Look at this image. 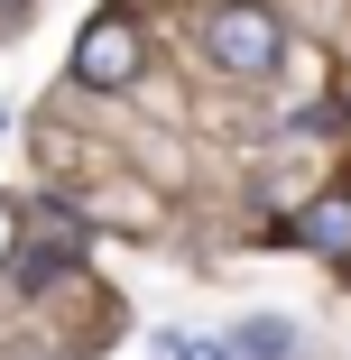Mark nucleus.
<instances>
[{
	"instance_id": "423d86ee",
	"label": "nucleus",
	"mask_w": 351,
	"mask_h": 360,
	"mask_svg": "<svg viewBox=\"0 0 351 360\" xmlns=\"http://www.w3.org/2000/svg\"><path fill=\"white\" fill-rule=\"evenodd\" d=\"M19 240H28V231H19V212H10V203H0V268H10V259H19Z\"/></svg>"
},
{
	"instance_id": "7ed1b4c3",
	"label": "nucleus",
	"mask_w": 351,
	"mask_h": 360,
	"mask_svg": "<svg viewBox=\"0 0 351 360\" xmlns=\"http://www.w3.org/2000/svg\"><path fill=\"white\" fill-rule=\"evenodd\" d=\"M296 240H305V250H324V259H351V194H324V203H305Z\"/></svg>"
},
{
	"instance_id": "f03ea898",
	"label": "nucleus",
	"mask_w": 351,
	"mask_h": 360,
	"mask_svg": "<svg viewBox=\"0 0 351 360\" xmlns=\"http://www.w3.org/2000/svg\"><path fill=\"white\" fill-rule=\"evenodd\" d=\"M139 75H148V37H139V19H129V10L84 19V37H75V84H84V93H129Z\"/></svg>"
},
{
	"instance_id": "20e7f679",
	"label": "nucleus",
	"mask_w": 351,
	"mask_h": 360,
	"mask_svg": "<svg viewBox=\"0 0 351 360\" xmlns=\"http://www.w3.org/2000/svg\"><path fill=\"white\" fill-rule=\"evenodd\" d=\"M241 351H250V360H277V351H287V323H250Z\"/></svg>"
},
{
	"instance_id": "6e6552de",
	"label": "nucleus",
	"mask_w": 351,
	"mask_h": 360,
	"mask_svg": "<svg viewBox=\"0 0 351 360\" xmlns=\"http://www.w3.org/2000/svg\"><path fill=\"white\" fill-rule=\"evenodd\" d=\"M342 111H351V84H342Z\"/></svg>"
},
{
	"instance_id": "39448f33",
	"label": "nucleus",
	"mask_w": 351,
	"mask_h": 360,
	"mask_svg": "<svg viewBox=\"0 0 351 360\" xmlns=\"http://www.w3.org/2000/svg\"><path fill=\"white\" fill-rule=\"evenodd\" d=\"M158 360H222V351L194 342V333H158Z\"/></svg>"
},
{
	"instance_id": "0eeeda50",
	"label": "nucleus",
	"mask_w": 351,
	"mask_h": 360,
	"mask_svg": "<svg viewBox=\"0 0 351 360\" xmlns=\"http://www.w3.org/2000/svg\"><path fill=\"white\" fill-rule=\"evenodd\" d=\"M10 360H56V351H37V342H19V351H10Z\"/></svg>"
},
{
	"instance_id": "f257e3e1",
	"label": "nucleus",
	"mask_w": 351,
	"mask_h": 360,
	"mask_svg": "<svg viewBox=\"0 0 351 360\" xmlns=\"http://www.w3.org/2000/svg\"><path fill=\"white\" fill-rule=\"evenodd\" d=\"M203 56H213L231 84H268L277 65H287V28H277L268 0H222V10H203Z\"/></svg>"
}]
</instances>
